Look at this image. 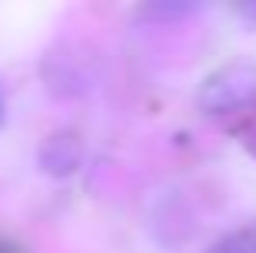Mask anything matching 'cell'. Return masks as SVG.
<instances>
[{
    "label": "cell",
    "instance_id": "obj_3",
    "mask_svg": "<svg viewBox=\"0 0 256 253\" xmlns=\"http://www.w3.org/2000/svg\"><path fill=\"white\" fill-rule=\"evenodd\" d=\"M0 122H4V90H0Z\"/></svg>",
    "mask_w": 256,
    "mask_h": 253
},
{
    "label": "cell",
    "instance_id": "obj_2",
    "mask_svg": "<svg viewBox=\"0 0 256 253\" xmlns=\"http://www.w3.org/2000/svg\"><path fill=\"white\" fill-rule=\"evenodd\" d=\"M208 253H256V229H239V232L218 239Z\"/></svg>",
    "mask_w": 256,
    "mask_h": 253
},
{
    "label": "cell",
    "instance_id": "obj_1",
    "mask_svg": "<svg viewBox=\"0 0 256 253\" xmlns=\"http://www.w3.org/2000/svg\"><path fill=\"white\" fill-rule=\"evenodd\" d=\"M253 97H256V70H242V66L225 70L222 77H214L201 90V104L208 111H232Z\"/></svg>",
    "mask_w": 256,
    "mask_h": 253
}]
</instances>
